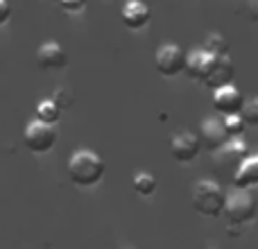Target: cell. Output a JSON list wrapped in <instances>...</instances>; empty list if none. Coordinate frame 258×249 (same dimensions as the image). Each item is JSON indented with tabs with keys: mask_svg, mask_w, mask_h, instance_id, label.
<instances>
[{
	"mask_svg": "<svg viewBox=\"0 0 258 249\" xmlns=\"http://www.w3.org/2000/svg\"><path fill=\"white\" fill-rule=\"evenodd\" d=\"M242 93L236 89L233 84H227V86H220L215 89L213 93V107L218 113L222 116H229V113H240V107H242Z\"/></svg>",
	"mask_w": 258,
	"mask_h": 249,
	"instance_id": "30bf717a",
	"label": "cell"
},
{
	"mask_svg": "<svg viewBox=\"0 0 258 249\" xmlns=\"http://www.w3.org/2000/svg\"><path fill=\"white\" fill-rule=\"evenodd\" d=\"M9 16H12V7H9V3L7 0H0V27L9 21Z\"/></svg>",
	"mask_w": 258,
	"mask_h": 249,
	"instance_id": "7402d4cb",
	"label": "cell"
},
{
	"mask_svg": "<svg viewBox=\"0 0 258 249\" xmlns=\"http://www.w3.org/2000/svg\"><path fill=\"white\" fill-rule=\"evenodd\" d=\"M224 197H227L224 188L211 179H200L190 193L192 209L202 215H209V218H218L224 211Z\"/></svg>",
	"mask_w": 258,
	"mask_h": 249,
	"instance_id": "7a4b0ae2",
	"label": "cell"
},
{
	"mask_svg": "<svg viewBox=\"0 0 258 249\" xmlns=\"http://www.w3.org/2000/svg\"><path fill=\"white\" fill-rule=\"evenodd\" d=\"M200 150H202V143L197 138V134H192V132H179L170 141V152H172L174 161H179V163L192 161L200 154Z\"/></svg>",
	"mask_w": 258,
	"mask_h": 249,
	"instance_id": "52a82bcc",
	"label": "cell"
},
{
	"mask_svg": "<svg viewBox=\"0 0 258 249\" xmlns=\"http://www.w3.org/2000/svg\"><path fill=\"white\" fill-rule=\"evenodd\" d=\"M233 77H236V66H233V59L229 57V54H224V57H218L213 71L209 73V77L204 80V84L209 86V89H220V86L233 84Z\"/></svg>",
	"mask_w": 258,
	"mask_h": 249,
	"instance_id": "5bb4252c",
	"label": "cell"
},
{
	"mask_svg": "<svg viewBox=\"0 0 258 249\" xmlns=\"http://www.w3.org/2000/svg\"><path fill=\"white\" fill-rule=\"evenodd\" d=\"M233 186L242 188V191H249V188L258 186V152L247 154L240 161V165L233 172Z\"/></svg>",
	"mask_w": 258,
	"mask_h": 249,
	"instance_id": "8fae6325",
	"label": "cell"
},
{
	"mask_svg": "<svg viewBox=\"0 0 258 249\" xmlns=\"http://www.w3.org/2000/svg\"><path fill=\"white\" fill-rule=\"evenodd\" d=\"M222 125H224V129H227L229 138L242 136V132H245V127H247L240 113H229V116H222Z\"/></svg>",
	"mask_w": 258,
	"mask_h": 249,
	"instance_id": "d6986e66",
	"label": "cell"
},
{
	"mask_svg": "<svg viewBox=\"0 0 258 249\" xmlns=\"http://www.w3.org/2000/svg\"><path fill=\"white\" fill-rule=\"evenodd\" d=\"M50 100H52L59 109H68V107H73V102H75V95H73L71 89L59 86V89H54V93H52V98Z\"/></svg>",
	"mask_w": 258,
	"mask_h": 249,
	"instance_id": "ffe728a7",
	"label": "cell"
},
{
	"mask_svg": "<svg viewBox=\"0 0 258 249\" xmlns=\"http://www.w3.org/2000/svg\"><path fill=\"white\" fill-rule=\"evenodd\" d=\"M204 48L209 50L211 54H215V57H224V54H229V43L220 32H211V34L206 36Z\"/></svg>",
	"mask_w": 258,
	"mask_h": 249,
	"instance_id": "e0dca14e",
	"label": "cell"
},
{
	"mask_svg": "<svg viewBox=\"0 0 258 249\" xmlns=\"http://www.w3.org/2000/svg\"><path fill=\"white\" fill-rule=\"evenodd\" d=\"M150 7H147L143 0H127L125 7L120 12V18H122V25L129 27V30H141L150 23Z\"/></svg>",
	"mask_w": 258,
	"mask_h": 249,
	"instance_id": "7c38bea8",
	"label": "cell"
},
{
	"mask_svg": "<svg viewBox=\"0 0 258 249\" xmlns=\"http://www.w3.org/2000/svg\"><path fill=\"white\" fill-rule=\"evenodd\" d=\"M68 179H71L75 186L82 188H91L95 183H100V179L107 172V163L104 159L93 150H77L71 154L68 159Z\"/></svg>",
	"mask_w": 258,
	"mask_h": 249,
	"instance_id": "6da1fadb",
	"label": "cell"
},
{
	"mask_svg": "<svg viewBox=\"0 0 258 249\" xmlns=\"http://www.w3.org/2000/svg\"><path fill=\"white\" fill-rule=\"evenodd\" d=\"M240 116H242V120H245V125L258 127V95H251V98L242 100Z\"/></svg>",
	"mask_w": 258,
	"mask_h": 249,
	"instance_id": "ac0fdd59",
	"label": "cell"
},
{
	"mask_svg": "<svg viewBox=\"0 0 258 249\" xmlns=\"http://www.w3.org/2000/svg\"><path fill=\"white\" fill-rule=\"evenodd\" d=\"M215 61H218L215 54H211L206 48H197V50H192V52H186V66H183V71H186V75L192 77V80L204 82L206 77H209V73L213 71Z\"/></svg>",
	"mask_w": 258,
	"mask_h": 249,
	"instance_id": "8992f818",
	"label": "cell"
},
{
	"mask_svg": "<svg viewBox=\"0 0 258 249\" xmlns=\"http://www.w3.org/2000/svg\"><path fill=\"white\" fill-rule=\"evenodd\" d=\"M59 118H61V109H59L50 98L41 100V102L36 104V120L48 122V125H54V122L59 120Z\"/></svg>",
	"mask_w": 258,
	"mask_h": 249,
	"instance_id": "2e32d148",
	"label": "cell"
},
{
	"mask_svg": "<svg viewBox=\"0 0 258 249\" xmlns=\"http://www.w3.org/2000/svg\"><path fill=\"white\" fill-rule=\"evenodd\" d=\"M197 138H200V143L206 147V150L215 152L229 141V134H227V129H224V125L220 118H206V120H202Z\"/></svg>",
	"mask_w": 258,
	"mask_h": 249,
	"instance_id": "9c48e42d",
	"label": "cell"
},
{
	"mask_svg": "<svg viewBox=\"0 0 258 249\" xmlns=\"http://www.w3.org/2000/svg\"><path fill=\"white\" fill-rule=\"evenodd\" d=\"M23 143L30 152L34 154H45L54 147L57 143V129L54 125H48V122H41V120H30L23 132Z\"/></svg>",
	"mask_w": 258,
	"mask_h": 249,
	"instance_id": "277c9868",
	"label": "cell"
},
{
	"mask_svg": "<svg viewBox=\"0 0 258 249\" xmlns=\"http://www.w3.org/2000/svg\"><path fill=\"white\" fill-rule=\"evenodd\" d=\"M258 211V202L249 191H242V188H233L231 193H227L224 197V211L227 220L231 224H245L249 222Z\"/></svg>",
	"mask_w": 258,
	"mask_h": 249,
	"instance_id": "3957f363",
	"label": "cell"
},
{
	"mask_svg": "<svg viewBox=\"0 0 258 249\" xmlns=\"http://www.w3.org/2000/svg\"><path fill=\"white\" fill-rule=\"evenodd\" d=\"M132 186H134V191H136L141 197H150L152 193L156 191V177L152 172H145V170H143V172L134 174Z\"/></svg>",
	"mask_w": 258,
	"mask_h": 249,
	"instance_id": "9a60e30c",
	"label": "cell"
},
{
	"mask_svg": "<svg viewBox=\"0 0 258 249\" xmlns=\"http://www.w3.org/2000/svg\"><path fill=\"white\" fill-rule=\"evenodd\" d=\"M59 5H61L63 12L77 14V12H82V9L86 7V0H59Z\"/></svg>",
	"mask_w": 258,
	"mask_h": 249,
	"instance_id": "44dd1931",
	"label": "cell"
},
{
	"mask_svg": "<svg viewBox=\"0 0 258 249\" xmlns=\"http://www.w3.org/2000/svg\"><path fill=\"white\" fill-rule=\"evenodd\" d=\"M36 64L41 71H61L68 64V54L61 43L48 41V43H41L36 50Z\"/></svg>",
	"mask_w": 258,
	"mask_h": 249,
	"instance_id": "ba28073f",
	"label": "cell"
},
{
	"mask_svg": "<svg viewBox=\"0 0 258 249\" xmlns=\"http://www.w3.org/2000/svg\"><path fill=\"white\" fill-rule=\"evenodd\" d=\"M154 66L163 77H177L186 66V50L177 43L159 45L154 54Z\"/></svg>",
	"mask_w": 258,
	"mask_h": 249,
	"instance_id": "5b68a950",
	"label": "cell"
},
{
	"mask_svg": "<svg viewBox=\"0 0 258 249\" xmlns=\"http://www.w3.org/2000/svg\"><path fill=\"white\" fill-rule=\"evenodd\" d=\"M215 152H218V161H220V163L233 165V168H238V165H240V161L245 159L247 154H251V152H249V143H247L245 138H240V136L229 138V141L224 143L220 150H215Z\"/></svg>",
	"mask_w": 258,
	"mask_h": 249,
	"instance_id": "4fadbf2b",
	"label": "cell"
}]
</instances>
